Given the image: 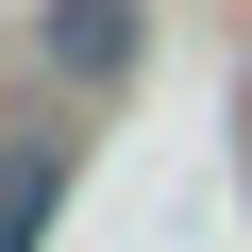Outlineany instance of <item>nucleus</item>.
Segmentation results:
<instances>
[{
    "instance_id": "f03ea898",
    "label": "nucleus",
    "mask_w": 252,
    "mask_h": 252,
    "mask_svg": "<svg viewBox=\"0 0 252 252\" xmlns=\"http://www.w3.org/2000/svg\"><path fill=\"white\" fill-rule=\"evenodd\" d=\"M135 51V17H118V0H84V17H51V67H118Z\"/></svg>"
},
{
    "instance_id": "f257e3e1",
    "label": "nucleus",
    "mask_w": 252,
    "mask_h": 252,
    "mask_svg": "<svg viewBox=\"0 0 252 252\" xmlns=\"http://www.w3.org/2000/svg\"><path fill=\"white\" fill-rule=\"evenodd\" d=\"M51 202H67V135H17V152H0V252H34Z\"/></svg>"
}]
</instances>
